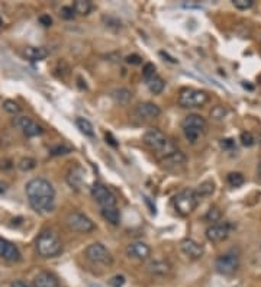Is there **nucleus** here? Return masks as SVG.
<instances>
[{
	"label": "nucleus",
	"instance_id": "f257e3e1",
	"mask_svg": "<svg viewBox=\"0 0 261 287\" xmlns=\"http://www.w3.org/2000/svg\"><path fill=\"white\" fill-rule=\"evenodd\" d=\"M25 190H26L29 205L34 210L40 213L52 210L55 202V190L46 178L43 177L32 178L31 181H28Z\"/></svg>",
	"mask_w": 261,
	"mask_h": 287
},
{
	"label": "nucleus",
	"instance_id": "f03ea898",
	"mask_svg": "<svg viewBox=\"0 0 261 287\" xmlns=\"http://www.w3.org/2000/svg\"><path fill=\"white\" fill-rule=\"evenodd\" d=\"M37 252L43 258H54L63 252V243L52 231H43L37 238Z\"/></svg>",
	"mask_w": 261,
	"mask_h": 287
},
{
	"label": "nucleus",
	"instance_id": "7ed1b4c3",
	"mask_svg": "<svg viewBox=\"0 0 261 287\" xmlns=\"http://www.w3.org/2000/svg\"><path fill=\"white\" fill-rule=\"evenodd\" d=\"M144 142L145 145H148L151 150H155L158 153L163 154V157L172 154L174 151H177L175 145L173 144V141H170L166 133L157 128H151L148 129L145 133H144Z\"/></svg>",
	"mask_w": 261,
	"mask_h": 287
},
{
	"label": "nucleus",
	"instance_id": "20e7f679",
	"mask_svg": "<svg viewBox=\"0 0 261 287\" xmlns=\"http://www.w3.org/2000/svg\"><path fill=\"white\" fill-rule=\"evenodd\" d=\"M181 129L186 136V139L192 144H195L200 135L206 131V121L200 115H187L183 122H181Z\"/></svg>",
	"mask_w": 261,
	"mask_h": 287
},
{
	"label": "nucleus",
	"instance_id": "39448f33",
	"mask_svg": "<svg viewBox=\"0 0 261 287\" xmlns=\"http://www.w3.org/2000/svg\"><path fill=\"white\" fill-rule=\"evenodd\" d=\"M199 200H200V198L196 193V190H193V189H184L180 193H177V196L174 198V207H175V210L180 215L187 216V215H190L197 207Z\"/></svg>",
	"mask_w": 261,
	"mask_h": 287
},
{
	"label": "nucleus",
	"instance_id": "423d86ee",
	"mask_svg": "<svg viewBox=\"0 0 261 287\" xmlns=\"http://www.w3.org/2000/svg\"><path fill=\"white\" fill-rule=\"evenodd\" d=\"M208 102H209V94L197 88H184L180 91V96H178V105L184 109L202 108Z\"/></svg>",
	"mask_w": 261,
	"mask_h": 287
},
{
	"label": "nucleus",
	"instance_id": "0eeeda50",
	"mask_svg": "<svg viewBox=\"0 0 261 287\" xmlns=\"http://www.w3.org/2000/svg\"><path fill=\"white\" fill-rule=\"evenodd\" d=\"M65 222H67V226L74 232L90 234L91 231H94V222L82 212H71L67 216Z\"/></svg>",
	"mask_w": 261,
	"mask_h": 287
},
{
	"label": "nucleus",
	"instance_id": "6e6552de",
	"mask_svg": "<svg viewBox=\"0 0 261 287\" xmlns=\"http://www.w3.org/2000/svg\"><path fill=\"white\" fill-rule=\"evenodd\" d=\"M91 196L97 202V205L102 209L106 207H116V198L115 195L102 183H94L91 187Z\"/></svg>",
	"mask_w": 261,
	"mask_h": 287
},
{
	"label": "nucleus",
	"instance_id": "1a4fd4ad",
	"mask_svg": "<svg viewBox=\"0 0 261 287\" xmlns=\"http://www.w3.org/2000/svg\"><path fill=\"white\" fill-rule=\"evenodd\" d=\"M239 267V258L237 254L232 252H226L219 255L215 261V268L218 273L223 274V276H231L234 274Z\"/></svg>",
	"mask_w": 261,
	"mask_h": 287
},
{
	"label": "nucleus",
	"instance_id": "9d476101",
	"mask_svg": "<svg viewBox=\"0 0 261 287\" xmlns=\"http://www.w3.org/2000/svg\"><path fill=\"white\" fill-rule=\"evenodd\" d=\"M86 257L91 263L103 264V265H110L112 261H113L110 252L108 251V248L100 243H94V244H90L87 246Z\"/></svg>",
	"mask_w": 261,
	"mask_h": 287
},
{
	"label": "nucleus",
	"instance_id": "9b49d317",
	"mask_svg": "<svg viewBox=\"0 0 261 287\" xmlns=\"http://www.w3.org/2000/svg\"><path fill=\"white\" fill-rule=\"evenodd\" d=\"M229 232H231L229 222H218V223L211 225L206 229V238L211 243H220V241H223V240L228 238Z\"/></svg>",
	"mask_w": 261,
	"mask_h": 287
},
{
	"label": "nucleus",
	"instance_id": "f8f14e48",
	"mask_svg": "<svg viewBox=\"0 0 261 287\" xmlns=\"http://www.w3.org/2000/svg\"><path fill=\"white\" fill-rule=\"evenodd\" d=\"M161 115V109L160 106H157L155 103L151 102H144L139 103L135 108V116L142 119V121H150V119H155Z\"/></svg>",
	"mask_w": 261,
	"mask_h": 287
},
{
	"label": "nucleus",
	"instance_id": "ddd939ff",
	"mask_svg": "<svg viewBox=\"0 0 261 287\" xmlns=\"http://www.w3.org/2000/svg\"><path fill=\"white\" fill-rule=\"evenodd\" d=\"M0 258L10 261V263H18V261H21L22 255L15 244L9 243L7 240L0 238Z\"/></svg>",
	"mask_w": 261,
	"mask_h": 287
},
{
	"label": "nucleus",
	"instance_id": "4468645a",
	"mask_svg": "<svg viewBox=\"0 0 261 287\" xmlns=\"http://www.w3.org/2000/svg\"><path fill=\"white\" fill-rule=\"evenodd\" d=\"M180 248H181V251H183L189 258H192V260H199V258H202V257H203V252H205L203 245L199 244V243H196V241L192 240V238L183 240L181 244H180Z\"/></svg>",
	"mask_w": 261,
	"mask_h": 287
},
{
	"label": "nucleus",
	"instance_id": "2eb2a0df",
	"mask_svg": "<svg viewBox=\"0 0 261 287\" xmlns=\"http://www.w3.org/2000/svg\"><path fill=\"white\" fill-rule=\"evenodd\" d=\"M127 254L130 258L139 260V261H145L150 258L151 255V248L144 244V243H132L127 246Z\"/></svg>",
	"mask_w": 261,
	"mask_h": 287
},
{
	"label": "nucleus",
	"instance_id": "dca6fc26",
	"mask_svg": "<svg viewBox=\"0 0 261 287\" xmlns=\"http://www.w3.org/2000/svg\"><path fill=\"white\" fill-rule=\"evenodd\" d=\"M147 271L154 276H166L172 271V264L166 260H154L148 263Z\"/></svg>",
	"mask_w": 261,
	"mask_h": 287
},
{
	"label": "nucleus",
	"instance_id": "f3484780",
	"mask_svg": "<svg viewBox=\"0 0 261 287\" xmlns=\"http://www.w3.org/2000/svg\"><path fill=\"white\" fill-rule=\"evenodd\" d=\"M34 287H60V282L55 274L49 271H41L34 279Z\"/></svg>",
	"mask_w": 261,
	"mask_h": 287
},
{
	"label": "nucleus",
	"instance_id": "a211bd4d",
	"mask_svg": "<svg viewBox=\"0 0 261 287\" xmlns=\"http://www.w3.org/2000/svg\"><path fill=\"white\" fill-rule=\"evenodd\" d=\"M83 181H85V171H83V168L80 165L71 168L70 173H68V176H67V183L73 189L79 190L83 186Z\"/></svg>",
	"mask_w": 261,
	"mask_h": 287
},
{
	"label": "nucleus",
	"instance_id": "6ab92c4d",
	"mask_svg": "<svg viewBox=\"0 0 261 287\" xmlns=\"http://www.w3.org/2000/svg\"><path fill=\"white\" fill-rule=\"evenodd\" d=\"M23 54L29 61H43L48 57V51L44 46H26Z\"/></svg>",
	"mask_w": 261,
	"mask_h": 287
},
{
	"label": "nucleus",
	"instance_id": "aec40b11",
	"mask_svg": "<svg viewBox=\"0 0 261 287\" xmlns=\"http://www.w3.org/2000/svg\"><path fill=\"white\" fill-rule=\"evenodd\" d=\"M186 161H187V158H186V155L181 153V151H174L172 154H169V155H166V157H163V160H161V163L164 165H167V167H177V165H183L186 164Z\"/></svg>",
	"mask_w": 261,
	"mask_h": 287
},
{
	"label": "nucleus",
	"instance_id": "412c9836",
	"mask_svg": "<svg viewBox=\"0 0 261 287\" xmlns=\"http://www.w3.org/2000/svg\"><path fill=\"white\" fill-rule=\"evenodd\" d=\"M102 216L105 218V221H108L112 225H119L121 221V213L118 207H106L102 209Z\"/></svg>",
	"mask_w": 261,
	"mask_h": 287
},
{
	"label": "nucleus",
	"instance_id": "4be33fe9",
	"mask_svg": "<svg viewBox=\"0 0 261 287\" xmlns=\"http://www.w3.org/2000/svg\"><path fill=\"white\" fill-rule=\"evenodd\" d=\"M147 86H148V88H150V91L152 93V94H160L163 90H164V87H166V83L164 80L160 77V76H154V77H151L150 80H147Z\"/></svg>",
	"mask_w": 261,
	"mask_h": 287
},
{
	"label": "nucleus",
	"instance_id": "5701e85b",
	"mask_svg": "<svg viewBox=\"0 0 261 287\" xmlns=\"http://www.w3.org/2000/svg\"><path fill=\"white\" fill-rule=\"evenodd\" d=\"M73 9H74V13L82 15V16H87L91 12L93 4L88 0H76L74 4H73Z\"/></svg>",
	"mask_w": 261,
	"mask_h": 287
},
{
	"label": "nucleus",
	"instance_id": "b1692460",
	"mask_svg": "<svg viewBox=\"0 0 261 287\" xmlns=\"http://www.w3.org/2000/svg\"><path fill=\"white\" fill-rule=\"evenodd\" d=\"M76 125H77V128L80 129L82 133H85L88 138H94V128L90 123V121H87L85 118H77L76 119Z\"/></svg>",
	"mask_w": 261,
	"mask_h": 287
},
{
	"label": "nucleus",
	"instance_id": "393cba45",
	"mask_svg": "<svg viewBox=\"0 0 261 287\" xmlns=\"http://www.w3.org/2000/svg\"><path fill=\"white\" fill-rule=\"evenodd\" d=\"M112 97L119 105H127L130 100V91L128 88H118L112 93Z\"/></svg>",
	"mask_w": 261,
	"mask_h": 287
},
{
	"label": "nucleus",
	"instance_id": "a878e982",
	"mask_svg": "<svg viewBox=\"0 0 261 287\" xmlns=\"http://www.w3.org/2000/svg\"><path fill=\"white\" fill-rule=\"evenodd\" d=\"M215 192V183L208 180V181H203L199 184L196 193L199 195V198H203V196H211L212 193Z\"/></svg>",
	"mask_w": 261,
	"mask_h": 287
},
{
	"label": "nucleus",
	"instance_id": "bb28decb",
	"mask_svg": "<svg viewBox=\"0 0 261 287\" xmlns=\"http://www.w3.org/2000/svg\"><path fill=\"white\" fill-rule=\"evenodd\" d=\"M28 138H34V136H38V135H43V132H44V129H43V126L41 125H38L37 122H32L29 123L23 131H22Z\"/></svg>",
	"mask_w": 261,
	"mask_h": 287
},
{
	"label": "nucleus",
	"instance_id": "cd10ccee",
	"mask_svg": "<svg viewBox=\"0 0 261 287\" xmlns=\"http://www.w3.org/2000/svg\"><path fill=\"white\" fill-rule=\"evenodd\" d=\"M228 183L232 187H239L245 183V177L242 173H229L228 174Z\"/></svg>",
	"mask_w": 261,
	"mask_h": 287
},
{
	"label": "nucleus",
	"instance_id": "c85d7f7f",
	"mask_svg": "<svg viewBox=\"0 0 261 287\" xmlns=\"http://www.w3.org/2000/svg\"><path fill=\"white\" fill-rule=\"evenodd\" d=\"M220 216H222V212H220V209H219L218 206H212V207L208 210V213H206L205 219H206L208 222H214V223H218V222L220 221Z\"/></svg>",
	"mask_w": 261,
	"mask_h": 287
},
{
	"label": "nucleus",
	"instance_id": "c756f323",
	"mask_svg": "<svg viewBox=\"0 0 261 287\" xmlns=\"http://www.w3.org/2000/svg\"><path fill=\"white\" fill-rule=\"evenodd\" d=\"M18 167L22 171H31V170H34L37 167V161L34 158H31V157H25V158H22L18 163Z\"/></svg>",
	"mask_w": 261,
	"mask_h": 287
},
{
	"label": "nucleus",
	"instance_id": "7c9ffc66",
	"mask_svg": "<svg viewBox=\"0 0 261 287\" xmlns=\"http://www.w3.org/2000/svg\"><path fill=\"white\" fill-rule=\"evenodd\" d=\"M71 151H73L71 147H68V145H65V144H61V145H57V147H52V148H51V155H54V157L67 155V154H70Z\"/></svg>",
	"mask_w": 261,
	"mask_h": 287
},
{
	"label": "nucleus",
	"instance_id": "2f4dec72",
	"mask_svg": "<svg viewBox=\"0 0 261 287\" xmlns=\"http://www.w3.org/2000/svg\"><path fill=\"white\" fill-rule=\"evenodd\" d=\"M3 109L7 112V113H12V115H16L21 112V106L15 102V100H6L3 103Z\"/></svg>",
	"mask_w": 261,
	"mask_h": 287
},
{
	"label": "nucleus",
	"instance_id": "473e14b6",
	"mask_svg": "<svg viewBox=\"0 0 261 287\" xmlns=\"http://www.w3.org/2000/svg\"><path fill=\"white\" fill-rule=\"evenodd\" d=\"M228 113V109L225 106H215L212 110H211V118L217 119V121H220L226 116Z\"/></svg>",
	"mask_w": 261,
	"mask_h": 287
},
{
	"label": "nucleus",
	"instance_id": "72a5a7b5",
	"mask_svg": "<svg viewBox=\"0 0 261 287\" xmlns=\"http://www.w3.org/2000/svg\"><path fill=\"white\" fill-rule=\"evenodd\" d=\"M239 139H241V144L244 147H253L256 144V138L253 136L251 132H242L241 136H239Z\"/></svg>",
	"mask_w": 261,
	"mask_h": 287
},
{
	"label": "nucleus",
	"instance_id": "f704fd0d",
	"mask_svg": "<svg viewBox=\"0 0 261 287\" xmlns=\"http://www.w3.org/2000/svg\"><path fill=\"white\" fill-rule=\"evenodd\" d=\"M154 76H155V66L151 64V63L145 64V67H144V70H142V77L145 79V82L150 80V79L154 77Z\"/></svg>",
	"mask_w": 261,
	"mask_h": 287
},
{
	"label": "nucleus",
	"instance_id": "c9c22d12",
	"mask_svg": "<svg viewBox=\"0 0 261 287\" xmlns=\"http://www.w3.org/2000/svg\"><path fill=\"white\" fill-rule=\"evenodd\" d=\"M31 122H32V119H29L28 116H18V118L13 119V125H15L16 128L22 129V131H23Z\"/></svg>",
	"mask_w": 261,
	"mask_h": 287
},
{
	"label": "nucleus",
	"instance_id": "e433bc0d",
	"mask_svg": "<svg viewBox=\"0 0 261 287\" xmlns=\"http://www.w3.org/2000/svg\"><path fill=\"white\" fill-rule=\"evenodd\" d=\"M232 3H234V6H235L237 9H239V10H247V9H250V7H253V4H254L253 0H234Z\"/></svg>",
	"mask_w": 261,
	"mask_h": 287
},
{
	"label": "nucleus",
	"instance_id": "4c0bfd02",
	"mask_svg": "<svg viewBox=\"0 0 261 287\" xmlns=\"http://www.w3.org/2000/svg\"><path fill=\"white\" fill-rule=\"evenodd\" d=\"M125 277L124 276H115L109 280V286L110 287H122L125 285Z\"/></svg>",
	"mask_w": 261,
	"mask_h": 287
},
{
	"label": "nucleus",
	"instance_id": "58836bf2",
	"mask_svg": "<svg viewBox=\"0 0 261 287\" xmlns=\"http://www.w3.org/2000/svg\"><path fill=\"white\" fill-rule=\"evenodd\" d=\"M61 18H64V19H73L74 18V9L73 7H70V6H64V7H61Z\"/></svg>",
	"mask_w": 261,
	"mask_h": 287
},
{
	"label": "nucleus",
	"instance_id": "ea45409f",
	"mask_svg": "<svg viewBox=\"0 0 261 287\" xmlns=\"http://www.w3.org/2000/svg\"><path fill=\"white\" fill-rule=\"evenodd\" d=\"M40 22H41V25H44V26H51V25H52V19H51L49 15H43V16H40Z\"/></svg>",
	"mask_w": 261,
	"mask_h": 287
},
{
	"label": "nucleus",
	"instance_id": "a19ab883",
	"mask_svg": "<svg viewBox=\"0 0 261 287\" xmlns=\"http://www.w3.org/2000/svg\"><path fill=\"white\" fill-rule=\"evenodd\" d=\"M141 57L139 55H128L127 57V63L128 64H141Z\"/></svg>",
	"mask_w": 261,
	"mask_h": 287
},
{
	"label": "nucleus",
	"instance_id": "79ce46f5",
	"mask_svg": "<svg viewBox=\"0 0 261 287\" xmlns=\"http://www.w3.org/2000/svg\"><path fill=\"white\" fill-rule=\"evenodd\" d=\"M220 145H222V148L229 150V148H232V147H234V141H232L231 138H228V139H222Z\"/></svg>",
	"mask_w": 261,
	"mask_h": 287
},
{
	"label": "nucleus",
	"instance_id": "37998d69",
	"mask_svg": "<svg viewBox=\"0 0 261 287\" xmlns=\"http://www.w3.org/2000/svg\"><path fill=\"white\" fill-rule=\"evenodd\" d=\"M10 287H34L32 285H29V283H26V282H23V280H15Z\"/></svg>",
	"mask_w": 261,
	"mask_h": 287
},
{
	"label": "nucleus",
	"instance_id": "c03bdc74",
	"mask_svg": "<svg viewBox=\"0 0 261 287\" xmlns=\"http://www.w3.org/2000/svg\"><path fill=\"white\" fill-rule=\"evenodd\" d=\"M106 141H108L112 147H118V142H115V138L112 136V133H106Z\"/></svg>",
	"mask_w": 261,
	"mask_h": 287
},
{
	"label": "nucleus",
	"instance_id": "a18cd8bd",
	"mask_svg": "<svg viewBox=\"0 0 261 287\" xmlns=\"http://www.w3.org/2000/svg\"><path fill=\"white\" fill-rule=\"evenodd\" d=\"M0 167H1V168H10L12 164H10V161L6 160V161H1V163H0Z\"/></svg>",
	"mask_w": 261,
	"mask_h": 287
},
{
	"label": "nucleus",
	"instance_id": "49530a36",
	"mask_svg": "<svg viewBox=\"0 0 261 287\" xmlns=\"http://www.w3.org/2000/svg\"><path fill=\"white\" fill-rule=\"evenodd\" d=\"M6 189H7V184H6V183H1V181H0V193L6 192Z\"/></svg>",
	"mask_w": 261,
	"mask_h": 287
},
{
	"label": "nucleus",
	"instance_id": "de8ad7c7",
	"mask_svg": "<svg viewBox=\"0 0 261 287\" xmlns=\"http://www.w3.org/2000/svg\"><path fill=\"white\" fill-rule=\"evenodd\" d=\"M259 176H260V177H261V163H260V164H259Z\"/></svg>",
	"mask_w": 261,
	"mask_h": 287
}]
</instances>
